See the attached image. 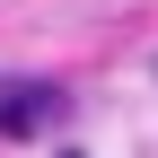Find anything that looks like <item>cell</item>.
<instances>
[{
  "mask_svg": "<svg viewBox=\"0 0 158 158\" xmlns=\"http://www.w3.org/2000/svg\"><path fill=\"white\" fill-rule=\"evenodd\" d=\"M62 158H79V149H62Z\"/></svg>",
  "mask_w": 158,
  "mask_h": 158,
  "instance_id": "7a4b0ae2",
  "label": "cell"
},
{
  "mask_svg": "<svg viewBox=\"0 0 158 158\" xmlns=\"http://www.w3.org/2000/svg\"><path fill=\"white\" fill-rule=\"evenodd\" d=\"M62 106L70 97L44 88V79H9V88H0V141H35L44 123H62Z\"/></svg>",
  "mask_w": 158,
  "mask_h": 158,
  "instance_id": "6da1fadb",
  "label": "cell"
}]
</instances>
